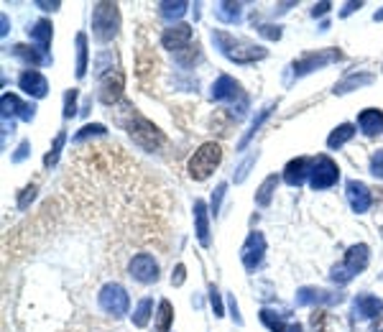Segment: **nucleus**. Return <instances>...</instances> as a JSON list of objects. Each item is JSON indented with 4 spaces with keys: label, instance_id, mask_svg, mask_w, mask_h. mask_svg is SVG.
<instances>
[{
    "label": "nucleus",
    "instance_id": "1",
    "mask_svg": "<svg viewBox=\"0 0 383 332\" xmlns=\"http://www.w3.org/2000/svg\"><path fill=\"white\" fill-rule=\"evenodd\" d=\"M212 42L220 49L223 57H227L233 64H256L261 59L268 57V51L263 46H256L250 42H243V39H235L225 31H212Z\"/></svg>",
    "mask_w": 383,
    "mask_h": 332
},
{
    "label": "nucleus",
    "instance_id": "2",
    "mask_svg": "<svg viewBox=\"0 0 383 332\" xmlns=\"http://www.w3.org/2000/svg\"><path fill=\"white\" fill-rule=\"evenodd\" d=\"M123 128L128 131V136L133 138V143H138L146 151H156L164 146V133L158 131L156 125L151 123L149 118H143L141 113H136V108H128V118H120Z\"/></svg>",
    "mask_w": 383,
    "mask_h": 332
},
{
    "label": "nucleus",
    "instance_id": "3",
    "mask_svg": "<svg viewBox=\"0 0 383 332\" xmlns=\"http://www.w3.org/2000/svg\"><path fill=\"white\" fill-rule=\"evenodd\" d=\"M368 264H371V248H368L366 243H355V246H350L345 258H342V264L333 266V271H330V279L335 284H350L360 271H366Z\"/></svg>",
    "mask_w": 383,
    "mask_h": 332
},
{
    "label": "nucleus",
    "instance_id": "4",
    "mask_svg": "<svg viewBox=\"0 0 383 332\" xmlns=\"http://www.w3.org/2000/svg\"><path fill=\"white\" fill-rule=\"evenodd\" d=\"M92 36L97 44H110L120 31V10L115 3H95L92 6Z\"/></svg>",
    "mask_w": 383,
    "mask_h": 332
},
{
    "label": "nucleus",
    "instance_id": "5",
    "mask_svg": "<svg viewBox=\"0 0 383 332\" xmlns=\"http://www.w3.org/2000/svg\"><path fill=\"white\" fill-rule=\"evenodd\" d=\"M220 161H223V149H220V143H215V141L202 143L200 149L194 151V156L189 158V164H187L189 179H194V182L209 179Z\"/></svg>",
    "mask_w": 383,
    "mask_h": 332
},
{
    "label": "nucleus",
    "instance_id": "6",
    "mask_svg": "<svg viewBox=\"0 0 383 332\" xmlns=\"http://www.w3.org/2000/svg\"><path fill=\"white\" fill-rule=\"evenodd\" d=\"M97 304H100V309L105 315L120 320V317H125L128 315V309H131V297H128V291H125L118 282H110V284H105L100 289V294H97Z\"/></svg>",
    "mask_w": 383,
    "mask_h": 332
},
{
    "label": "nucleus",
    "instance_id": "7",
    "mask_svg": "<svg viewBox=\"0 0 383 332\" xmlns=\"http://www.w3.org/2000/svg\"><path fill=\"white\" fill-rule=\"evenodd\" d=\"M342 62V51L340 49H319V51H309L301 59H297L292 64V75L294 77H307L317 69H325L330 64Z\"/></svg>",
    "mask_w": 383,
    "mask_h": 332
},
{
    "label": "nucleus",
    "instance_id": "8",
    "mask_svg": "<svg viewBox=\"0 0 383 332\" xmlns=\"http://www.w3.org/2000/svg\"><path fill=\"white\" fill-rule=\"evenodd\" d=\"M340 179V166L335 164L333 158L327 154H319L315 156V164H312V174H309V187L315 192H322V190H330L335 187Z\"/></svg>",
    "mask_w": 383,
    "mask_h": 332
},
{
    "label": "nucleus",
    "instance_id": "9",
    "mask_svg": "<svg viewBox=\"0 0 383 332\" xmlns=\"http://www.w3.org/2000/svg\"><path fill=\"white\" fill-rule=\"evenodd\" d=\"M263 256H266V238H263V232L253 230L245 238V243H243L241 248V261L243 266H245V271H256L261 264H263Z\"/></svg>",
    "mask_w": 383,
    "mask_h": 332
},
{
    "label": "nucleus",
    "instance_id": "10",
    "mask_svg": "<svg viewBox=\"0 0 383 332\" xmlns=\"http://www.w3.org/2000/svg\"><path fill=\"white\" fill-rule=\"evenodd\" d=\"M342 294L337 291H327V289H319V286H301L299 291H297V297H294V302H297V307H330V304H340L342 302Z\"/></svg>",
    "mask_w": 383,
    "mask_h": 332
},
{
    "label": "nucleus",
    "instance_id": "11",
    "mask_svg": "<svg viewBox=\"0 0 383 332\" xmlns=\"http://www.w3.org/2000/svg\"><path fill=\"white\" fill-rule=\"evenodd\" d=\"M192 31L189 24H171L169 28H164L161 33V46L167 51H174V54H182L184 49H189L192 46Z\"/></svg>",
    "mask_w": 383,
    "mask_h": 332
},
{
    "label": "nucleus",
    "instance_id": "12",
    "mask_svg": "<svg viewBox=\"0 0 383 332\" xmlns=\"http://www.w3.org/2000/svg\"><path fill=\"white\" fill-rule=\"evenodd\" d=\"M128 274L138 284H156L158 282V264L151 253H138L128 264Z\"/></svg>",
    "mask_w": 383,
    "mask_h": 332
},
{
    "label": "nucleus",
    "instance_id": "13",
    "mask_svg": "<svg viewBox=\"0 0 383 332\" xmlns=\"http://www.w3.org/2000/svg\"><path fill=\"white\" fill-rule=\"evenodd\" d=\"M209 98L215 100V102H230V108H233L235 100L241 102V100L245 98V92H243L238 80H233L230 75H220L215 82H212V87H209Z\"/></svg>",
    "mask_w": 383,
    "mask_h": 332
},
{
    "label": "nucleus",
    "instance_id": "14",
    "mask_svg": "<svg viewBox=\"0 0 383 332\" xmlns=\"http://www.w3.org/2000/svg\"><path fill=\"white\" fill-rule=\"evenodd\" d=\"M0 110H3V120H8V118H21L26 123H31L36 118V105L18 100V95H10V92H6V95L0 98Z\"/></svg>",
    "mask_w": 383,
    "mask_h": 332
},
{
    "label": "nucleus",
    "instance_id": "15",
    "mask_svg": "<svg viewBox=\"0 0 383 332\" xmlns=\"http://www.w3.org/2000/svg\"><path fill=\"white\" fill-rule=\"evenodd\" d=\"M312 164H315V156H297L292 158L286 169H283V182L289 187H301L304 182H309V174H312Z\"/></svg>",
    "mask_w": 383,
    "mask_h": 332
},
{
    "label": "nucleus",
    "instance_id": "16",
    "mask_svg": "<svg viewBox=\"0 0 383 332\" xmlns=\"http://www.w3.org/2000/svg\"><path fill=\"white\" fill-rule=\"evenodd\" d=\"M123 84L125 77L120 69H113L110 75L100 77V100L105 105H118L120 98H123Z\"/></svg>",
    "mask_w": 383,
    "mask_h": 332
},
{
    "label": "nucleus",
    "instance_id": "17",
    "mask_svg": "<svg viewBox=\"0 0 383 332\" xmlns=\"http://www.w3.org/2000/svg\"><path fill=\"white\" fill-rule=\"evenodd\" d=\"M345 192H348V202H350V208H353V212H355V215H366L368 210H371V205H373L371 190H368L366 184L358 182V179H350V182L345 184Z\"/></svg>",
    "mask_w": 383,
    "mask_h": 332
},
{
    "label": "nucleus",
    "instance_id": "18",
    "mask_svg": "<svg viewBox=\"0 0 383 332\" xmlns=\"http://www.w3.org/2000/svg\"><path fill=\"white\" fill-rule=\"evenodd\" d=\"M18 87L28 95V98L41 100L49 95V80L39 72V69H26L24 75L18 77Z\"/></svg>",
    "mask_w": 383,
    "mask_h": 332
},
{
    "label": "nucleus",
    "instance_id": "19",
    "mask_svg": "<svg viewBox=\"0 0 383 332\" xmlns=\"http://www.w3.org/2000/svg\"><path fill=\"white\" fill-rule=\"evenodd\" d=\"M194 232H197V241H200L202 248H209V208L205 199H194Z\"/></svg>",
    "mask_w": 383,
    "mask_h": 332
},
{
    "label": "nucleus",
    "instance_id": "20",
    "mask_svg": "<svg viewBox=\"0 0 383 332\" xmlns=\"http://www.w3.org/2000/svg\"><path fill=\"white\" fill-rule=\"evenodd\" d=\"M10 57L21 59L28 69H36V66H46L51 64V57L49 54H44V51H39L36 46H26V44H16V46H10L8 49Z\"/></svg>",
    "mask_w": 383,
    "mask_h": 332
},
{
    "label": "nucleus",
    "instance_id": "21",
    "mask_svg": "<svg viewBox=\"0 0 383 332\" xmlns=\"http://www.w3.org/2000/svg\"><path fill=\"white\" fill-rule=\"evenodd\" d=\"M383 312V299L373 294H358L353 302V317L355 320H373Z\"/></svg>",
    "mask_w": 383,
    "mask_h": 332
},
{
    "label": "nucleus",
    "instance_id": "22",
    "mask_svg": "<svg viewBox=\"0 0 383 332\" xmlns=\"http://www.w3.org/2000/svg\"><path fill=\"white\" fill-rule=\"evenodd\" d=\"M28 39L34 42V46L39 51L49 54L51 39H54V26H51V21H46V18H39L36 24L28 26Z\"/></svg>",
    "mask_w": 383,
    "mask_h": 332
},
{
    "label": "nucleus",
    "instance_id": "23",
    "mask_svg": "<svg viewBox=\"0 0 383 332\" xmlns=\"http://www.w3.org/2000/svg\"><path fill=\"white\" fill-rule=\"evenodd\" d=\"M358 128H360V133H363V136H368V138L381 136V133H383V110H378V108L360 110Z\"/></svg>",
    "mask_w": 383,
    "mask_h": 332
},
{
    "label": "nucleus",
    "instance_id": "24",
    "mask_svg": "<svg viewBox=\"0 0 383 332\" xmlns=\"http://www.w3.org/2000/svg\"><path fill=\"white\" fill-rule=\"evenodd\" d=\"M259 317H261V322L266 324L271 332H304V327H301L299 322H286L281 317V312H274V309H268V307L261 309Z\"/></svg>",
    "mask_w": 383,
    "mask_h": 332
},
{
    "label": "nucleus",
    "instance_id": "25",
    "mask_svg": "<svg viewBox=\"0 0 383 332\" xmlns=\"http://www.w3.org/2000/svg\"><path fill=\"white\" fill-rule=\"evenodd\" d=\"M276 105H279V102H276V100H271L268 105H263V108H261L259 113H256V118H253V123H250V128L245 131V136H243L241 141H238V151H243L250 141H253V138H256V133H259V131H261V125H263V123L268 120V116L274 113Z\"/></svg>",
    "mask_w": 383,
    "mask_h": 332
},
{
    "label": "nucleus",
    "instance_id": "26",
    "mask_svg": "<svg viewBox=\"0 0 383 332\" xmlns=\"http://www.w3.org/2000/svg\"><path fill=\"white\" fill-rule=\"evenodd\" d=\"M212 13H215V18L220 21V24L235 26V24H241V18H243V3L223 0V3H215Z\"/></svg>",
    "mask_w": 383,
    "mask_h": 332
},
{
    "label": "nucleus",
    "instance_id": "27",
    "mask_svg": "<svg viewBox=\"0 0 383 332\" xmlns=\"http://www.w3.org/2000/svg\"><path fill=\"white\" fill-rule=\"evenodd\" d=\"M353 138H355V125L340 123L333 133H330V136H327V149L337 151V149H342L348 141H353Z\"/></svg>",
    "mask_w": 383,
    "mask_h": 332
},
{
    "label": "nucleus",
    "instance_id": "28",
    "mask_svg": "<svg viewBox=\"0 0 383 332\" xmlns=\"http://www.w3.org/2000/svg\"><path fill=\"white\" fill-rule=\"evenodd\" d=\"M171 322H174V307H171V302H169V299H161V302H158L153 332H169L171 330Z\"/></svg>",
    "mask_w": 383,
    "mask_h": 332
},
{
    "label": "nucleus",
    "instance_id": "29",
    "mask_svg": "<svg viewBox=\"0 0 383 332\" xmlns=\"http://www.w3.org/2000/svg\"><path fill=\"white\" fill-rule=\"evenodd\" d=\"M279 176L276 174H271V176H266L263 182H261V187H259V192H256V205L259 208H268L271 205V199H274V192H276V187H279Z\"/></svg>",
    "mask_w": 383,
    "mask_h": 332
},
{
    "label": "nucleus",
    "instance_id": "30",
    "mask_svg": "<svg viewBox=\"0 0 383 332\" xmlns=\"http://www.w3.org/2000/svg\"><path fill=\"white\" fill-rule=\"evenodd\" d=\"M87 57H90V51H87V33H77V64H75L77 80H82L87 75Z\"/></svg>",
    "mask_w": 383,
    "mask_h": 332
},
{
    "label": "nucleus",
    "instance_id": "31",
    "mask_svg": "<svg viewBox=\"0 0 383 332\" xmlns=\"http://www.w3.org/2000/svg\"><path fill=\"white\" fill-rule=\"evenodd\" d=\"M151 315H153V299L151 297H143L138 304H136L133 315H131V320H133L136 327H146V324L151 322Z\"/></svg>",
    "mask_w": 383,
    "mask_h": 332
},
{
    "label": "nucleus",
    "instance_id": "32",
    "mask_svg": "<svg viewBox=\"0 0 383 332\" xmlns=\"http://www.w3.org/2000/svg\"><path fill=\"white\" fill-rule=\"evenodd\" d=\"M373 82V75H353L348 80H342L340 84H335V95H345V92H353L358 90V87H366V84Z\"/></svg>",
    "mask_w": 383,
    "mask_h": 332
},
{
    "label": "nucleus",
    "instance_id": "33",
    "mask_svg": "<svg viewBox=\"0 0 383 332\" xmlns=\"http://www.w3.org/2000/svg\"><path fill=\"white\" fill-rule=\"evenodd\" d=\"M189 8V3H184V0H174V3H158V13L167 18V21H176L179 24V18L187 13Z\"/></svg>",
    "mask_w": 383,
    "mask_h": 332
},
{
    "label": "nucleus",
    "instance_id": "34",
    "mask_svg": "<svg viewBox=\"0 0 383 332\" xmlns=\"http://www.w3.org/2000/svg\"><path fill=\"white\" fill-rule=\"evenodd\" d=\"M64 143H67V131H59L57 138H54V143H51L49 154L44 156V166L46 169H51V166H57L59 156H62V149H64Z\"/></svg>",
    "mask_w": 383,
    "mask_h": 332
},
{
    "label": "nucleus",
    "instance_id": "35",
    "mask_svg": "<svg viewBox=\"0 0 383 332\" xmlns=\"http://www.w3.org/2000/svg\"><path fill=\"white\" fill-rule=\"evenodd\" d=\"M105 133H108V128H105L102 123H87L75 133V138H72V141L82 143V141H87V138H100V136H105Z\"/></svg>",
    "mask_w": 383,
    "mask_h": 332
},
{
    "label": "nucleus",
    "instance_id": "36",
    "mask_svg": "<svg viewBox=\"0 0 383 332\" xmlns=\"http://www.w3.org/2000/svg\"><path fill=\"white\" fill-rule=\"evenodd\" d=\"M113 64H115L113 51H100V54L95 57V75H97V77L110 75V72H113Z\"/></svg>",
    "mask_w": 383,
    "mask_h": 332
},
{
    "label": "nucleus",
    "instance_id": "37",
    "mask_svg": "<svg viewBox=\"0 0 383 332\" xmlns=\"http://www.w3.org/2000/svg\"><path fill=\"white\" fill-rule=\"evenodd\" d=\"M256 161H259V151H253V154H250V156L245 158V161H243V164L238 166V169H235L233 182H235V184H243V182H245V179H248V174H250V169H253V164H256Z\"/></svg>",
    "mask_w": 383,
    "mask_h": 332
},
{
    "label": "nucleus",
    "instance_id": "38",
    "mask_svg": "<svg viewBox=\"0 0 383 332\" xmlns=\"http://www.w3.org/2000/svg\"><path fill=\"white\" fill-rule=\"evenodd\" d=\"M77 98H80V90H75V87L64 92V113L62 116L67 118V120L77 116Z\"/></svg>",
    "mask_w": 383,
    "mask_h": 332
},
{
    "label": "nucleus",
    "instance_id": "39",
    "mask_svg": "<svg viewBox=\"0 0 383 332\" xmlns=\"http://www.w3.org/2000/svg\"><path fill=\"white\" fill-rule=\"evenodd\" d=\"M36 194H39V187H36V184H28V187H26L21 194H18V210L24 212V210L31 208V202L36 199Z\"/></svg>",
    "mask_w": 383,
    "mask_h": 332
},
{
    "label": "nucleus",
    "instance_id": "40",
    "mask_svg": "<svg viewBox=\"0 0 383 332\" xmlns=\"http://www.w3.org/2000/svg\"><path fill=\"white\" fill-rule=\"evenodd\" d=\"M225 192H227V184L225 182H220L215 187V192H212V199H209V212L212 215H220V205H223V197H225Z\"/></svg>",
    "mask_w": 383,
    "mask_h": 332
},
{
    "label": "nucleus",
    "instance_id": "41",
    "mask_svg": "<svg viewBox=\"0 0 383 332\" xmlns=\"http://www.w3.org/2000/svg\"><path fill=\"white\" fill-rule=\"evenodd\" d=\"M259 33L263 36V39H268V42H279L283 36V28L279 24H263V26H259Z\"/></svg>",
    "mask_w": 383,
    "mask_h": 332
},
{
    "label": "nucleus",
    "instance_id": "42",
    "mask_svg": "<svg viewBox=\"0 0 383 332\" xmlns=\"http://www.w3.org/2000/svg\"><path fill=\"white\" fill-rule=\"evenodd\" d=\"M368 172H371L375 179H383V149L373 151V156H371V164H368Z\"/></svg>",
    "mask_w": 383,
    "mask_h": 332
},
{
    "label": "nucleus",
    "instance_id": "43",
    "mask_svg": "<svg viewBox=\"0 0 383 332\" xmlns=\"http://www.w3.org/2000/svg\"><path fill=\"white\" fill-rule=\"evenodd\" d=\"M209 307H212L215 317H223V315H225V309H223V299H220V291H217L215 284L209 286Z\"/></svg>",
    "mask_w": 383,
    "mask_h": 332
},
{
    "label": "nucleus",
    "instance_id": "44",
    "mask_svg": "<svg viewBox=\"0 0 383 332\" xmlns=\"http://www.w3.org/2000/svg\"><path fill=\"white\" fill-rule=\"evenodd\" d=\"M28 154H31V141H21V146H18L16 154L10 156V161H13V164H21V161L28 158Z\"/></svg>",
    "mask_w": 383,
    "mask_h": 332
},
{
    "label": "nucleus",
    "instance_id": "45",
    "mask_svg": "<svg viewBox=\"0 0 383 332\" xmlns=\"http://www.w3.org/2000/svg\"><path fill=\"white\" fill-rule=\"evenodd\" d=\"M227 307H230V317H233V322L241 327L243 317H241V309H238V302H235V297H227Z\"/></svg>",
    "mask_w": 383,
    "mask_h": 332
},
{
    "label": "nucleus",
    "instance_id": "46",
    "mask_svg": "<svg viewBox=\"0 0 383 332\" xmlns=\"http://www.w3.org/2000/svg\"><path fill=\"white\" fill-rule=\"evenodd\" d=\"M184 279H187V266L179 264V266L174 268V274H171V284H174V286H182Z\"/></svg>",
    "mask_w": 383,
    "mask_h": 332
},
{
    "label": "nucleus",
    "instance_id": "47",
    "mask_svg": "<svg viewBox=\"0 0 383 332\" xmlns=\"http://www.w3.org/2000/svg\"><path fill=\"white\" fill-rule=\"evenodd\" d=\"M330 8H333V3H315L312 6V16L315 18L325 16V13H330Z\"/></svg>",
    "mask_w": 383,
    "mask_h": 332
},
{
    "label": "nucleus",
    "instance_id": "48",
    "mask_svg": "<svg viewBox=\"0 0 383 332\" xmlns=\"http://www.w3.org/2000/svg\"><path fill=\"white\" fill-rule=\"evenodd\" d=\"M360 8H363V3H360V0L358 3H355V0H353V3H345V8L340 10V18H348L350 13H355V10H360Z\"/></svg>",
    "mask_w": 383,
    "mask_h": 332
},
{
    "label": "nucleus",
    "instance_id": "49",
    "mask_svg": "<svg viewBox=\"0 0 383 332\" xmlns=\"http://www.w3.org/2000/svg\"><path fill=\"white\" fill-rule=\"evenodd\" d=\"M34 6H36V8L46 10V13H49V10H51V13H54V10H59V8H62V3H59V0H54V3H44V0H36Z\"/></svg>",
    "mask_w": 383,
    "mask_h": 332
},
{
    "label": "nucleus",
    "instance_id": "50",
    "mask_svg": "<svg viewBox=\"0 0 383 332\" xmlns=\"http://www.w3.org/2000/svg\"><path fill=\"white\" fill-rule=\"evenodd\" d=\"M294 6H297V3H279V6L274 8V16H276V13H286V10L294 8Z\"/></svg>",
    "mask_w": 383,
    "mask_h": 332
},
{
    "label": "nucleus",
    "instance_id": "51",
    "mask_svg": "<svg viewBox=\"0 0 383 332\" xmlns=\"http://www.w3.org/2000/svg\"><path fill=\"white\" fill-rule=\"evenodd\" d=\"M0 24H3V28H0V36H8V16H6V13H3V16H0Z\"/></svg>",
    "mask_w": 383,
    "mask_h": 332
},
{
    "label": "nucleus",
    "instance_id": "52",
    "mask_svg": "<svg viewBox=\"0 0 383 332\" xmlns=\"http://www.w3.org/2000/svg\"><path fill=\"white\" fill-rule=\"evenodd\" d=\"M373 21H375V24H378V21H383V8H381V10H375V13H373Z\"/></svg>",
    "mask_w": 383,
    "mask_h": 332
}]
</instances>
